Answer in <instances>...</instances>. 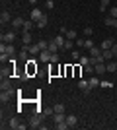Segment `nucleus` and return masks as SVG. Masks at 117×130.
<instances>
[{"label":"nucleus","mask_w":117,"mask_h":130,"mask_svg":"<svg viewBox=\"0 0 117 130\" xmlns=\"http://www.w3.org/2000/svg\"><path fill=\"white\" fill-rule=\"evenodd\" d=\"M84 35H86V37H92V35H94V29H92V27H86V29H84Z\"/></svg>","instance_id":"33"},{"label":"nucleus","mask_w":117,"mask_h":130,"mask_svg":"<svg viewBox=\"0 0 117 130\" xmlns=\"http://www.w3.org/2000/svg\"><path fill=\"white\" fill-rule=\"evenodd\" d=\"M10 87H12V82H10V78L2 76V82H0V89H10Z\"/></svg>","instance_id":"16"},{"label":"nucleus","mask_w":117,"mask_h":130,"mask_svg":"<svg viewBox=\"0 0 117 130\" xmlns=\"http://www.w3.org/2000/svg\"><path fill=\"white\" fill-rule=\"evenodd\" d=\"M43 16H45L43 12L39 10L37 6H33V10H31V14H29V20H33V22L37 23V22H39V20H41V18H43Z\"/></svg>","instance_id":"6"},{"label":"nucleus","mask_w":117,"mask_h":130,"mask_svg":"<svg viewBox=\"0 0 117 130\" xmlns=\"http://www.w3.org/2000/svg\"><path fill=\"white\" fill-rule=\"evenodd\" d=\"M23 23H25L23 18H14V20H12V29L16 31V29H20V27H23Z\"/></svg>","instance_id":"10"},{"label":"nucleus","mask_w":117,"mask_h":130,"mask_svg":"<svg viewBox=\"0 0 117 130\" xmlns=\"http://www.w3.org/2000/svg\"><path fill=\"white\" fill-rule=\"evenodd\" d=\"M22 43L28 45V47L31 45V33H23V35H22Z\"/></svg>","instance_id":"21"},{"label":"nucleus","mask_w":117,"mask_h":130,"mask_svg":"<svg viewBox=\"0 0 117 130\" xmlns=\"http://www.w3.org/2000/svg\"><path fill=\"white\" fill-rule=\"evenodd\" d=\"M0 53H6L8 56H14V54H16V47L12 43H2L0 45Z\"/></svg>","instance_id":"2"},{"label":"nucleus","mask_w":117,"mask_h":130,"mask_svg":"<svg viewBox=\"0 0 117 130\" xmlns=\"http://www.w3.org/2000/svg\"><path fill=\"white\" fill-rule=\"evenodd\" d=\"M90 87H96V86H100V80H98V78H90Z\"/></svg>","instance_id":"31"},{"label":"nucleus","mask_w":117,"mask_h":130,"mask_svg":"<svg viewBox=\"0 0 117 130\" xmlns=\"http://www.w3.org/2000/svg\"><path fill=\"white\" fill-rule=\"evenodd\" d=\"M111 53H113V58H117V43H113V47H111Z\"/></svg>","instance_id":"42"},{"label":"nucleus","mask_w":117,"mask_h":130,"mask_svg":"<svg viewBox=\"0 0 117 130\" xmlns=\"http://www.w3.org/2000/svg\"><path fill=\"white\" fill-rule=\"evenodd\" d=\"M49 62H51V64H57V62H59V54L53 53V54H51V60H49Z\"/></svg>","instance_id":"34"},{"label":"nucleus","mask_w":117,"mask_h":130,"mask_svg":"<svg viewBox=\"0 0 117 130\" xmlns=\"http://www.w3.org/2000/svg\"><path fill=\"white\" fill-rule=\"evenodd\" d=\"M45 117H43V113H35L31 119H29V128H41V120H43Z\"/></svg>","instance_id":"1"},{"label":"nucleus","mask_w":117,"mask_h":130,"mask_svg":"<svg viewBox=\"0 0 117 130\" xmlns=\"http://www.w3.org/2000/svg\"><path fill=\"white\" fill-rule=\"evenodd\" d=\"M74 47H76V45L72 43V39H67V43H64V47H62V49H64V51H72Z\"/></svg>","instance_id":"26"},{"label":"nucleus","mask_w":117,"mask_h":130,"mask_svg":"<svg viewBox=\"0 0 117 130\" xmlns=\"http://www.w3.org/2000/svg\"><path fill=\"white\" fill-rule=\"evenodd\" d=\"M49 51H51V53H57V51H59V45L55 43V39H53V41H49Z\"/></svg>","instance_id":"28"},{"label":"nucleus","mask_w":117,"mask_h":130,"mask_svg":"<svg viewBox=\"0 0 117 130\" xmlns=\"http://www.w3.org/2000/svg\"><path fill=\"white\" fill-rule=\"evenodd\" d=\"M78 87H80V89H82V93H86V95L92 91V87H90V82H86V80H78Z\"/></svg>","instance_id":"9"},{"label":"nucleus","mask_w":117,"mask_h":130,"mask_svg":"<svg viewBox=\"0 0 117 130\" xmlns=\"http://www.w3.org/2000/svg\"><path fill=\"white\" fill-rule=\"evenodd\" d=\"M109 2H111V0H100V12H106L107 8H109Z\"/></svg>","instance_id":"24"},{"label":"nucleus","mask_w":117,"mask_h":130,"mask_svg":"<svg viewBox=\"0 0 117 130\" xmlns=\"http://www.w3.org/2000/svg\"><path fill=\"white\" fill-rule=\"evenodd\" d=\"M62 120H67V113H55L53 115V122H62Z\"/></svg>","instance_id":"18"},{"label":"nucleus","mask_w":117,"mask_h":130,"mask_svg":"<svg viewBox=\"0 0 117 130\" xmlns=\"http://www.w3.org/2000/svg\"><path fill=\"white\" fill-rule=\"evenodd\" d=\"M101 58H103V60H113V53H111V49H109V51H101Z\"/></svg>","instance_id":"22"},{"label":"nucleus","mask_w":117,"mask_h":130,"mask_svg":"<svg viewBox=\"0 0 117 130\" xmlns=\"http://www.w3.org/2000/svg\"><path fill=\"white\" fill-rule=\"evenodd\" d=\"M106 66H107V72H111V74L117 72V60H109V62H106Z\"/></svg>","instance_id":"19"},{"label":"nucleus","mask_w":117,"mask_h":130,"mask_svg":"<svg viewBox=\"0 0 117 130\" xmlns=\"http://www.w3.org/2000/svg\"><path fill=\"white\" fill-rule=\"evenodd\" d=\"M33 25H35V22L33 20H25V23H23V33H31V29H33Z\"/></svg>","instance_id":"15"},{"label":"nucleus","mask_w":117,"mask_h":130,"mask_svg":"<svg viewBox=\"0 0 117 130\" xmlns=\"http://www.w3.org/2000/svg\"><path fill=\"white\" fill-rule=\"evenodd\" d=\"M12 20H14V18H10V14H8L6 10L0 14V23H2V25H6V23H12Z\"/></svg>","instance_id":"12"},{"label":"nucleus","mask_w":117,"mask_h":130,"mask_svg":"<svg viewBox=\"0 0 117 130\" xmlns=\"http://www.w3.org/2000/svg\"><path fill=\"white\" fill-rule=\"evenodd\" d=\"M53 109H55V113H67V107L62 103H57V105H53Z\"/></svg>","instance_id":"23"},{"label":"nucleus","mask_w":117,"mask_h":130,"mask_svg":"<svg viewBox=\"0 0 117 130\" xmlns=\"http://www.w3.org/2000/svg\"><path fill=\"white\" fill-rule=\"evenodd\" d=\"M0 39H2V43H14V39H16V31L12 29V31H6L0 35Z\"/></svg>","instance_id":"4"},{"label":"nucleus","mask_w":117,"mask_h":130,"mask_svg":"<svg viewBox=\"0 0 117 130\" xmlns=\"http://www.w3.org/2000/svg\"><path fill=\"white\" fill-rule=\"evenodd\" d=\"M84 47H86V49H92V47H94V41H92V39H90V37H86V41H84Z\"/></svg>","instance_id":"30"},{"label":"nucleus","mask_w":117,"mask_h":130,"mask_svg":"<svg viewBox=\"0 0 117 130\" xmlns=\"http://www.w3.org/2000/svg\"><path fill=\"white\" fill-rule=\"evenodd\" d=\"M14 93H18V91H14L12 87H10V89H2V93H0V101H2V103H6V101H10Z\"/></svg>","instance_id":"5"},{"label":"nucleus","mask_w":117,"mask_h":130,"mask_svg":"<svg viewBox=\"0 0 117 130\" xmlns=\"http://www.w3.org/2000/svg\"><path fill=\"white\" fill-rule=\"evenodd\" d=\"M25 66H28V76H31V74H35L37 72V58H31L25 62Z\"/></svg>","instance_id":"7"},{"label":"nucleus","mask_w":117,"mask_h":130,"mask_svg":"<svg viewBox=\"0 0 117 130\" xmlns=\"http://www.w3.org/2000/svg\"><path fill=\"white\" fill-rule=\"evenodd\" d=\"M70 56H72V60H80V53L74 51V49H72V53H70Z\"/></svg>","instance_id":"36"},{"label":"nucleus","mask_w":117,"mask_h":130,"mask_svg":"<svg viewBox=\"0 0 117 130\" xmlns=\"http://www.w3.org/2000/svg\"><path fill=\"white\" fill-rule=\"evenodd\" d=\"M103 23H106L107 27H111V25H113V18H111V16H109V18H106V20H103Z\"/></svg>","instance_id":"39"},{"label":"nucleus","mask_w":117,"mask_h":130,"mask_svg":"<svg viewBox=\"0 0 117 130\" xmlns=\"http://www.w3.org/2000/svg\"><path fill=\"white\" fill-rule=\"evenodd\" d=\"M62 35H64L67 39H72V41L76 39V31H72V29H67V33H62Z\"/></svg>","instance_id":"27"},{"label":"nucleus","mask_w":117,"mask_h":130,"mask_svg":"<svg viewBox=\"0 0 117 130\" xmlns=\"http://www.w3.org/2000/svg\"><path fill=\"white\" fill-rule=\"evenodd\" d=\"M45 6H47L49 10H53V8H55V2H53V0H47V2H45Z\"/></svg>","instance_id":"40"},{"label":"nucleus","mask_w":117,"mask_h":130,"mask_svg":"<svg viewBox=\"0 0 117 130\" xmlns=\"http://www.w3.org/2000/svg\"><path fill=\"white\" fill-rule=\"evenodd\" d=\"M88 62H90V56H80V66H82V68L88 64Z\"/></svg>","instance_id":"32"},{"label":"nucleus","mask_w":117,"mask_h":130,"mask_svg":"<svg viewBox=\"0 0 117 130\" xmlns=\"http://www.w3.org/2000/svg\"><path fill=\"white\" fill-rule=\"evenodd\" d=\"M84 72H88V74H90V72H94V64H90V62H88V64L84 66Z\"/></svg>","instance_id":"38"},{"label":"nucleus","mask_w":117,"mask_h":130,"mask_svg":"<svg viewBox=\"0 0 117 130\" xmlns=\"http://www.w3.org/2000/svg\"><path fill=\"white\" fill-rule=\"evenodd\" d=\"M67 124H68V128H74L78 124V117L76 115H67Z\"/></svg>","instance_id":"11"},{"label":"nucleus","mask_w":117,"mask_h":130,"mask_svg":"<svg viewBox=\"0 0 117 130\" xmlns=\"http://www.w3.org/2000/svg\"><path fill=\"white\" fill-rule=\"evenodd\" d=\"M45 25H47V16H43V18H41V20H39L37 23H35V27H37V29H43Z\"/></svg>","instance_id":"25"},{"label":"nucleus","mask_w":117,"mask_h":130,"mask_svg":"<svg viewBox=\"0 0 117 130\" xmlns=\"http://www.w3.org/2000/svg\"><path fill=\"white\" fill-rule=\"evenodd\" d=\"M115 76H117V72H115Z\"/></svg>","instance_id":"45"},{"label":"nucleus","mask_w":117,"mask_h":130,"mask_svg":"<svg viewBox=\"0 0 117 130\" xmlns=\"http://www.w3.org/2000/svg\"><path fill=\"white\" fill-rule=\"evenodd\" d=\"M100 86H101V87H106V89H107V87H111L113 84H111V82H106V80H101V82H100Z\"/></svg>","instance_id":"37"},{"label":"nucleus","mask_w":117,"mask_h":130,"mask_svg":"<svg viewBox=\"0 0 117 130\" xmlns=\"http://www.w3.org/2000/svg\"><path fill=\"white\" fill-rule=\"evenodd\" d=\"M84 41H86V39L80 37V39H76V43H74V45H76V47H84Z\"/></svg>","instance_id":"41"},{"label":"nucleus","mask_w":117,"mask_h":130,"mask_svg":"<svg viewBox=\"0 0 117 130\" xmlns=\"http://www.w3.org/2000/svg\"><path fill=\"white\" fill-rule=\"evenodd\" d=\"M111 27H115V29H117V18H113V25Z\"/></svg>","instance_id":"43"},{"label":"nucleus","mask_w":117,"mask_h":130,"mask_svg":"<svg viewBox=\"0 0 117 130\" xmlns=\"http://www.w3.org/2000/svg\"><path fill=\"white\" fill-rule=\"evenodd\" d=\"M90 56H96V58H100V56H101V49L94 45V47L90 49Z\"/></svg>","instance_id":"20"},{"label":"nucleus","mask_w":117,"mask_h":130,"mask_svg":"<svg viewBox=\"0 0 117 130\" xmlns=\"http://www.w3.org/2000/svg\"><path fill=\"white\" fill-rule=\"evenodd\" d=\"M94 72L98 74V76H101L103 72H107V66H106V62H103V60H100V62H98V64L94 66Z\"/></svg>","instance_id":"8"},{"label":"nucleus","mask_w":117,"mask_h":130,"mask_svg":"<svg viewBox=\"0 0 117 130\" xmlns=\"http://www.w3.org/2000/svg\"><path fill=\"white\" fill-rule=\"evenodd\" d=\"M111 47H113V39H106V41H101V45H100L101 51H109Z\"/></svg>","instance_id":"17"},{"label":"nucleus","mask_w":117,"mask_h":130,"mask_svg":"<svg viewBox=\"0 0 117 130\" xmlns=\"http://www.w3.org/2000/svg\"><path fill=\"white\" fill-rule=\"evenodd\" d=\"M55 128H57V130H67V128H68L67 120H62V122H57V124H55Z\"/></svg>","instance_id":"29"},{"label":"nucleus","mask_w":117,"mask_h":130,"mask_svg":"<svg viewBox=\"0 0 117 130\" xmlns=\"http://www.w3.org/2000/svg\"><path fill=\"white\" fill-rule=\"evenodd\" d=\"M28 2H29L31 6H35V4H37V0H28Z\"/></svg>","instance_id":"44"},{"label":"nucleus","mask_w":117,"mask_h":130,"mask_svg":"<svg viewBox=\"0 0 117 130\" xmlns=\"http://www.w3.org/2000/svg\"><path fill=\"white\" fill-rule=\"evenodd\" d=\"M51 54H53V53H51L49 49L41 51V54H39V60H41V62H49V60H51Z\"/></svg>","instance_id":"13"},{"label":"nucleus","mask_w":117,"mask_h":130,"mask_svg":"<svg viewBox=\"0 0 117 130\" xmlns=\"http://www.w3.org/2000/svg\"><path fill=\"white\" fill-rule=\"evenodd\" d=\"M28 51H29V54H33V56H39V54H41V47H39L37 43H35V45H29Z\"/></svg>","instance_id":"14"},{"label":"nucleus","mask_w":117,"mask_h":130,"mask_svg":"<svg viewBox=\"0 0 117 130\" xmlns=\"http://www.w3.org/2000/svg\"><path fill=\"white\" fill-rule=\"evenodd\" d=\"M109 16H111V18H117V6H111V8H109Z\"/></svg>","instance_id":"35"},{"label":"nucleus","mask_w":117,"mask_h":130,"mask_svg":"<svg viewBox=\"0 0 117 130\" xmlns=\"http://www.w3.org/2000/svg\"><path fill=\"white\" fill-rule=\"evenodd\" d=\"M8 126H10L12 130H23V128H25V124H22L18 117H12V119H10V122H8Z\"/></svg>","instance_id":"3"}]
</instances>
